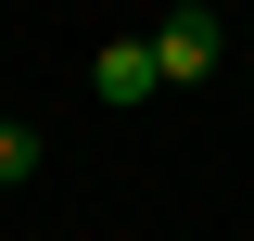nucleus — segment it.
Wrapping results in <instances>:
<instances>
[{
	"label": "nucleus",
	"mask_w": 254,
	"mask_h": 241,
	"mask_svg": "<svg viewBox=\"0 0 254 241\" xmlns=\"http://www.w3.org/2000/svg\"><path fill=\"white\" fill-rule=\"evenodd\" d=\"M38 152H51L38 127H13V115H0V190H13V178H38Z\"/></svg>",
	"instance_id": "7ed1b4c3"
},
{
	"label": "nucleus",
	"mask_w": 254,
	"mask_h": 241,
	"mask_svg": "<svg viewBox=\"0 0 254 241\" xmlns=\"http://www.w3.org/2000/svg\"><path fill=\"white\" fill-rule=\"evenodd\" d=\"M89 89L115 102V115H127V102H153V89H165V63H153V38H102V51H89Z\"/></svg>",
	"instance_id": "f03ea898"
},
{
	"label": "nucleus",
	"mask_w": 254,
	"mask_h": 241,
	"mask_svg": "<svg viewBox=\"0 0 254 241\" xmlns=\"http://www.w3.org/2000/svg\"><path fill=\"white\" fill-rule=\"evenodd\" d=\"M153 63H165V89H203L229 63V13L216 0H165V26H153Z\"/></svg>",
	"instance_id": "f257e3e1"
}]
</instances>
